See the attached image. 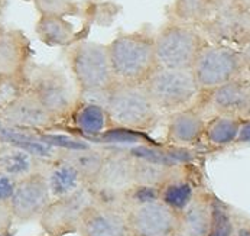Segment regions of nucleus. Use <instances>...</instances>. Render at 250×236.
<instances>
[{
  "label": "nucleus",
  "mask_w": 250,
  "mask_h": 236,
  "mask_svg": "<svg viewBox=\"0 0 250 236\" xmlns=\"http://www.w3.org/2000/svg\"><path fill=\"white\" fill-rule=\"evenodd\" d=\"M110 64L117 83L145 84L156 71L155 34L145 26L135 32H120L107 44Z\"/></svg>",
  "instance_id": "nucleus-1"
},
{
  "label": "nucleus",
  "mask_w": 250,
  "mask_h": 236,
  "mask_svg": "<svg viewBox=\"0 0 250 236\" xmlns=\"http://www.w3.org/2000/svg\"><path fill=\"white\" fill-rule=\"evenodd\" d=\"M67 61L71 70L78 99L103 101L108 90L117 83L111 70L107 45L88 39L68 47Z\"/></svg>",
  "instance_id": "nucleus-2"
},
{
  "label": "nucleus",
  "mask_w": 250,
  "mask_h": 236,
  "mask_svg": "<svg viewBox=\"0 0 250 236\" xmlns=\"http://www.w3.org/2000/svg\"><path fill=\"white\" fill-rule=\"evenodd\" d=\"M114 128L145 132L156 126L161 113L153 104L145 84L116 83L103 97Z\"/></svg>",
  "instance_id": "nucleus-3"
},
{
  "label": "nucleus",
  "mask_w": 250,
  "mask_h": 236,
  "mask_svg": "<svg viewBox=\"0 0 250 236\" xmlns=\"http://www.w3.org/2000/svg\"><path fill=\"white\" fill-rule=\"evenodd\" d=\"M135 186V160L127 148L106 149L103 164L88 184L99 204L126 213V193Z\"/></svg>",
  "instance_id": "nucleus-4"
},
{
  "label": "nucleus",
  "mask_w": 250,
  "mask_h": 236,
  "mask_svg": "<svg viewBox=\"0 0 250 236\" xmlns=\"http://www.w3.org/2000/svg\"><path fill=\"white\" fill-rule=\"evenodd\" d=\"M145 87L161 115H172L194 107L201 97L192 70L158 67L145 83Z\"/></svg>",
  "instance_id": "nucleus-5"
},
{
  "label": "nucleus",
  "mask_w": 250,
  "mask_h": 236,
  "mask_svg": "<svg viewBox=\"0 0 250 236\" xmlns=\"http://www.w3.org/2000/svg\"><path fill=\"white\" fill-rule=\"evenodd\" d=\"M207 44L208 41L197 26L167 21L155 34L158 66L172 70H191Z\"/></svg>",
  "instance_id": "nucleus-6"
},
{
  "label": "nucleus",
  "mask_w": 250,
  "mask_h": 236,
  "mask_svg": "<svg viewBox=\"0 0 250 236\" xmlns=\"http://www.w3.org/2000/svg\"><path fill=\"white\" fill-rule=\"evenodd\" d=\"M28 92L60 122L67 120L78 96L65 72L54 66L34 64L26 74Z\"/></svg>",
  "instance_id": "nucleus-7"
},
{
  "label": "nucleus",
  "mask_w": 250,
  "mask_h": 236,
  "mask_svg": "<svg viewBox=\"0 0 250 236\" xmlns=\"http://www.w3.org/2000/svg\"><path fill=\"white\" fill-rule=\"evenodd\" d=\"M191 70L201 93H207L246 74L239 48L211 42L201 49Z\"/></svg>",
  "instance_id": "nucleus-8"
},
{
  "label": "nucleus",
  "mask_w": 250,
  "mask_h": 236,
  "mask_svg": "<svg viewBox=\"0 0 250 236\" xmlns=\"http://www.w3.org/2000/svg\"><path fill=\"white\" fill-rule=\"evenodd\" d=\"M198 29L211 44L240 48L250 41V12L236 0H213L210 16Z\"/></svg>",
  "instance_id": "nucleus-9"
},
{
  "label": "nucleus",
  "mask_w": 250,
  "mask_h": 236,
  "mask_svg": "<svg viewBox=\"0 0 250 236\" xmlns=\"http://www.w3.org/2000/svg\"><path fill=\"white\" fill-rule=\"evenodd\" d=\"M96 203L88 184L70 196L54 199L39 217V225L45 235L67 236L77 234L84 213Z\"/></svg>",
  "instance_id": "nucleus-10"
},
{
  "label": "nucleus",
  "mask_w": 250,
  "mask_h": 236,
  "mask_svg": "<svg viewBox=\"0 0 250 236\" xmlns=\"http://www.w3.org/2000/svg\"><path fill=\"white\" fill-rule=\"evenodd\" d=\"M51 202L52 197L43 169L19 180L9 202L13 222L28 223L36 219L39 220Z\"/></svg>",
  "instance_id": "nucleus-11"
},
{
  "label": "nucleus",
  "mask_w": 250,
  "mask_h": 236,
  "mask_svg": "<svg viewBox=\"0 0 250 236\" xmlns=\"http://www.w3.org/2000/svg\"><path fill=\"white\" fill-rule=\"evenodd\" d=\"M32 57L31 39L25 32L0 26V86L25 80L32 66Z\"/></svg>",
  "instance_id": "nucleus-12"
},
{
  "label": "nucleus",
  "mask_w": 250,
  "mask_h": 236,
  "mask_svg": "<svg viewBox=\"0 0 250 236\" xmlns=\"http://www.w3.org/2000/svg\"><path fill=\"white\" fill-rule=\"evenodd\" d=\"M127 229L132 236H177L178 213L156 202L130 207L126 212Z\"/></svg>",
  "instance_id": "nucleus-13"
},
{
  "label": "nucleus",
  "mask_w": 250,
  "mask_h": 236,
  "mask_svg": "<svg viewBox=\"0 0 250 236\" xmlns=\"http://www.w3.org/2000/svg\"><path fill=\"white\" fill-rule=\"evenodd\" d=\"M57 123L60 120L36 100L28 89L0 110V125L16 131H41L54 128Z\"/></svg>",
  "instance_id": "nucleus-14"
},
{
  "label": "nucleus",
  "mask_w": 250,
  "mask_h": 236,
  "mask_svg": "<svg viewBox=\"0 0 250 236\" xmlns=\"http://www.w3.org/2000/svg\"><path fill=\"white\" fill-rule=\"evenodd\" d=\"M206 94V103L217 115H229L240 119L250 116V81L245 77L218 86Z\"/></svg>",
  "instance_id": "nucleus-15"
},
{
  "label": "nucleus",
  "mask_w": 250,
  "mask_h": 236,
  "mask_svg": "<svg viewBox=\"0 0 250 236\" xmlns=\"http://www.w3.org/2000/svg\"><path fill=\"white\" fill-rule=\"evenodd\" d=\"M77 234L80 236H127L126 213L94 203L84 213Z\"/></svg>",
  "instance_id": "nucleus-16"
},
{
  "label": "nucleus",
  "mask_w": 250,
  "mask_h": 236,
  "mask_svg": "<svg viewBox=\"0 0 250 236\" xmlns=\"http://www.w3.org/2000/svg\"><path fill=\"white\" fill-rule=\"evenodd\" d=\"M206 125L207 120L195 106L175 112L168 119L167 143L175 148L195 146L204 138Z\"/></svg>",
  "instance_id": "nucleus-17"
},
{
  "label": "nucleus",
  "mask_w": 250,
  "mask_h": 236,
  "mask_svg": "<svg viewBox=\"0 0 250 236\" xmlns=\"http://www.w3.org/2000/svg\"><path fill=\"white\" fill-rule=\"evenodd\" d=\"M67 120L77 134L87 138L103 136L114 129L107 109L100 101L77 99Z\"/></svg>",
  "instance_id": "nucleus-18"
},
{
  "label": "nucleus",
  "mask_w": 250,
  "mask_h": 236,
  "mask_svg": "<svg viewBox=\"0 0 250 236\" xmlns=\"http://www.w3.org/2000/svg\"><path fill=\"white\" fill-rule=\"evenodd\" d=\"M188 168L189 164L181 167L159 187V200L178 214L191 204L197 193L201 190L195 177Z\"/></svg>",
  "instance_id": "nucleus-19"
},
{
  "label": "nucleus",
  "mask_w": 250,
  "mask_h": 236,
  "mask_svg": "<svg viewBox=\"0 0 250 236\" xmlns=\"http://www.w3.org/2000/svg\"><path fill=\"white\" fill-rule=\"evenodd\" d=\"M43 172L49 186L52 200L70 196L83 186H85V181L78 168L68 158L60 154L57 155V158L45 163Z\"/></svg>",
  "instance_id": "nucleus-20"
},
{
  "label": "nucleus",
  "mask_w": 250,
  "mask_h": 236,
  "mask_svg": "<svg viewBox=\"0 0 250 236\" xmlns=\"http://www.w3.org/2000/svg\"><path fill=\"white\" fill-rule=\"evenodd\" d=\"M213 193L201 189L191 204L178 214L177 236H207L211 225Z\"/></svg>",
  "instance_id": "nucleus-21"
},
{
  "label": "nucleus",
  "mask_w": 250,
  "mask_h": 236,
  "mask_svg": "<svg viewBox=\"0 0 250 236\" xmlns=\"http://www.w3.org/2000/svg\"><path fill=\"white\" fill-rule=\"evenodd\" d=\"M43 165L29 151L13 143L0 142V172L13 180L19 181L26 178L36 171H42Z\"/></svg>",
  "instance_id": "nucleus-22"
},
{
  "label": "nucleus",
  "mask_w": 250,
  "mask_h": 236,
  "mask_svg": "<svg viewBox=\"0 0 250 236\" xmlns=\"http://www.w3.org/2000/svg\"><path fill=\"white\" fill-rule=\"evenodd\" d=\"M35 34L48 47L68 48L72 44L83 41L81 34L75 32L71 22L61 16H39L35 24Z\"/></svg>",
  "instance_id": "nucleus-23"
},
{
  "label": "nucleus",
  "mask_w": 250,
  "mask_h": 236,
  "mask_svg": "<svg viewBox=\"0 0 250 236\" xmlns=\"http://www.w3.org/2000/svg\"><path fill=\"white\" fill-rule=\"evenodd\" d=\"M240 125H242L240 118L229 116V115H215L206 125L204 139L210 146L217 149L236 145Z\"/></svg>",
  "instance_id": "nucleus-24"
},
{
  "label": "nucleus",
  "mask_w": 250,
  "mask_h": 236,
  "mask_svg": "<svg viewBox=\"0 0 250 236\" xmlns=\"http://www.w3.org/2000/svg\"><path fill=\"white\" fill-rule=\"evenodd\" d=\"M213 0H175L167 7L168 21L200 26L211 13Z\"/></svg>",
  "instance_id": "nucleus-25"
},
{
  "label": "nucleus",
  "mask_w": 250,
  "mask_h": 236,
  "mask_svg": "<svg viewBox=\"0 0 250 236\" xmlns=\"http://www.w3.org/2000/svg\"><path fill=\"white\" fill-rule=\"evenodd\" d=\"M60 155L68 158L81 172L85 184H90L103 164L106 149L93 146H78V148H60Z\"/></svg>",
  "instance_id": "nucleus-26"
},
{
  "label": "nucleus",
  "mask_w": 250,
  "mask_h": 236,
  "mask_svg": "<svg viewBox=\"0 0 250 236\" xmlns=\"http://www.w3.org/2000/svg\"><path fill=\"white\" fill-rule=\"evenodd\" d=\"M122 12V6L111 1H99V0H87L83 3V16L84 18V29L90 31L91 25L110 26L116 16Z\"/></svg>",
  "instance_id": "nucleus-27"
},
{
  "label": "nucleus",
  "mask_w": 250,
  "mask_h": 236,
  "mask_svg": "<svg viewBox=\"0 0 250 236\" xmlns=\"http://www.w3.org/2000/svg\"><path fill=\"white\" fill-rule=\"evenodd\" d=\"M236 223L237 220L233 216L231 209L218 197L213 196L211 225L207 236H236Z\"/></svg>",
  "instance_id": "nucleus-28"
},
{
  "label": "nucleus",
  "mask_w": 250,
  "mask_h": 236,
  "mask_svg": "<svg viewBox=\"0 0 250 236\" xmlns=\"http://www.w3.org/2000/svg\"><path fill=\"white\" fill-rule=\"evenodd\" d=\"M39 16H83V4L74 0H32Z\"/></svg>",
  "instance_id": "nucleus-29"
},
{
  "label": "nucleus",
  "mask_w": 250,
  "mask_h": 236,
  "mask_svg": "<svg viewBox=\"0 0 250 236\" xmlns=\"http://www.w3.org/2000/svg\"><path fill=\"white\" fill-rule=\"evenodd\" d=\"M159 200V187H150V186H141L135 184L125 197L126 203V212L138 204H145V203L156 202Z\"/></svg>",
  "instance_id": "nucleus-30"
},
{
  "label": "nucleus",
  "mask_w": 250,
  "mask_h": 236,
  "mask_svg": "<svg viewBox=\"0 0 250 236\" xmlns=\"http://www.w3.org/2000/svg\"><path fill=\"white\" fill-rule=\"evenodd\" d=\"M16 180H13L12 177L0 172V204H9L15 187H16Z\"/></svg>",
  "instance_id": "nucleus-31"
},
{
  "label": "nucleus",
  "mask_w": 250,
  "mask_h": 236,
  "mask_svg": "<svg viewBox=\"0 0 250 236\" xmlns=\"http://www.w3.org/2000/svg\"><path fill=\"white\" fill-rule=\"evenodd\" d=\"M13 223L9 204H0V236H6Z\"/></svg>",
  "instance_id": "nucleus-32"
},
{
  "label": "nucleus",
  "mask_w": 250,
  "mask_h": 236,
  "mask_svg": "<svg viewBox=\"0 0 250 236\" xmlns=\"http://www.w3.org/2000/svg\"><path fill=\"white\" fill-rule=\"evenodd\" d=\"M236 145H239V146L250 145V116L242 119V125H240L239 136L236 139Z\"/></svg>",
  "instance_id": "nucleus-33"
},
{
  "label": "nucleus",
  "mask_w": 250,
  "mask_h": 236,
  "mask_svg": "<svg viewBox=\"0 0 250 236\" xmlns=\"http://www.w3.org/2000/svg\"><path fill=\"white\" fill-rule=\"evenodd\" d=\"M239 51L242 54V60H243L246 72H250V41H248L243 47H240Z\"/></svg>",
  "instance_id": "nucleus-34"
},
{
  "label": "nucleus",
  "mask_w": 250,
  "mask_h": 236,
  "mask_svg": "<svg viewBox=\"0 0 250 236\" xmlns=\"http://www.w3.org/2000/svg\"><path fill=\"white\" fill-rule=\"evenodd\" d=\"M6 4H7L6 0H0V26H1V21H3L4 10H6Z\"/></svg>",
  "instance_id": "nucleus-35"
},
{
  "label": "nucleus",
  "mask_w": 250,
  "mask_h": 236,
  "mask_svg": "<svg viewBox=\"0 0 250 236\" xmlns=\"http://www.w3.org/2000/svg\"><path fill=\"white\" fill-rule=\"evenodd\" d=\"M236 3H237L239 6H242L243 9H246V10H249L250 12V0H236Z\"/></svg>",
  "instance_id": "nucleus-36"
},
{
  "label": "nucleus",
  "mask_w": 250,
  "mask_h": 236,
  "mask_svg": "<svg viewBox=\"0 0 250 236\" xmlns=\"http://www.w3.org/2000/svg\"><path fill=\"white\" fill-rule=\"evenodd\" d=\"M1 107H3V103H1V99H0V110H1Z\"/></svg>",
  "instance_id": "nucleus-37"
},
{
  "label": "nucleus",
  "mask_w": 250,
  "mask_h": 236,
  "mask_svg": "<svg viewBox=\"0 0 250 236\" xmlns=\"http://www.w3.org/2000/svg\"><path fill=\"white\" fill-rule=\"evenodd\" d=\"M127 236H132V235H130V234H129V235H127Z\"/></svg>",
  "instance_id": "nucleus-38"
},
{
  "label": "nucleus",
  "mask_w": 250,
  "mask_h": 236,
  "mask_svg": "<svg viewBox=\"0 0 250 236\" xmlns=\"http://www.w3.org/2000/svg\"><path fill=\"white\" fill-rule=\"evenodd\" d=\"M43 236H49V235H43Z\"/></svg>",
  "instance_id": "nucleus-39"
}]
</instances>
